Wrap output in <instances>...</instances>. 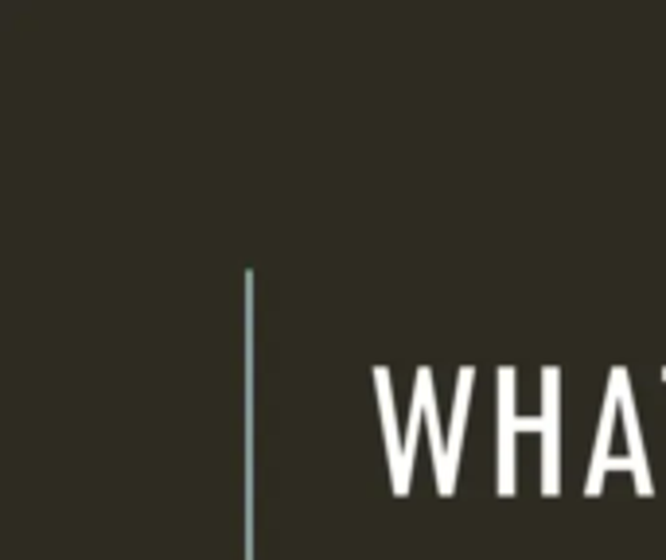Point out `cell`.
I'll list each match as a JSON object with an SVG mask.
<instances>
[{"instance_id": "obj_5", "label": "cell", "mask_w": 666, "mask_h": 560, "mask_svg": "<svg viewBox=\"0 0 666 560\" xmlns=\"http://www.w3.org/2000/svg\"><path fill=\"white\" fill-rule=\"evenodd\" d=\"M413 389L425 397V429H429V447H433V475H437V490L445 494V487H448V436H445V429H440L437 385H433V370L429 366H417Z\"/></svg>"}, {"instance_id": "obj_8", "label": "cell", "mask_w": 666, "mask_h": 560, "mask_svg": "<svg viewBox=\"0 0 666 560\" xmlns=\"http://www.w3.org/2000/svg\"><path fill=\"white\" fill-rule=\"evenodd\" d=\"M663 382H666V366H663Z\"/></svg>"}, {"instance_id": "obj_4", "label": "cell", "mask_w": 666, "mask_h": 560, "mask_svg": "<svg viewBox=\"0 0 666 560\" xmlns=\"http://www.w3.org/2000/svg\"><path fill=\"white\" fill-rule=\"evenodd\" d=\"M472 385H475V366L456 370L452 424H448V487H445V494H452L456 490V471H460V452H464V432H468V409H472Z\"/></svg>"}, {"instance_id": "obj_1", "label": "cell", "mask_w": 666, "mask_h": 560, "mask_svg": "<svg viewBox=\"0 0 666 560\" xmlns=\"http://www.w3.org/2000/svg\"><path fill=\"white\" fill-rule=\"evenodd\" d=\"M515 366L495 370V424H500V436H495V487L500 494H515V432H518V412H515Z\"/></svg>"}, {"instance_id": "obj_2", "label": "cell", "mask_w": 666, "mask_h": 560, "mask_svg": "<svg viewBox=\"0 0 666 560\" xmlns=\"http://www.w3.org/2000/svg\"><path fill=\"white\" fill-rule=\"evenodd\" d=\"M608 385L616 389V401H620L623 440H628V459H631L635 490H640V494H655V475H651V467H647V447H643V429H640V412H635V394H631L628 366L608 370Z\"/></svg>"}, {"instance_id": "obj_6", "label": "cell", "mask_w": 666, "mask_h": 560, "mask_svg": "<svg viewBox=\"0 0 666 560\" xmlns=\"http://www.w3.org/2000/svg\"><path fill=\"white\" fill-rule=\"evenodd\" d=\"M616 420H620V401H616V389L608 385L605 394V412H600V429H596V444H593V459H588V479H585V494H600L605 487V475L612 471V429Z\"/></svg>"}, {"instance_id": "obj_3", "label": "cell", "mask_w": 666, "mask_h": 560, "mask_svg": "<svg viewBox=\"0 0 666 560\" xmlns=\"http://www.w3.org/2000/svg\"><path fill=\"white\" fill-rule=\"evenodd\" d=\"M542 494L561 490V370L542 366Z\"/></svg>"}, {"instance_id": "obj_7", "label": "cell", "mask_w": 666, "mask_h": 560, "mask_svg": "<svg viewBox=\"0 0 666 560\" xmlns=\"http://www.w3.org/2000/svg\"><path fill=\"white\" fill-rule=\"evenodd\" d=\"M375 394H378V412H382V436H386V455H390V471H398L402 464V432H398V409H394V382L390 370L375 366Z\"/></svg>"}]
</instances>
